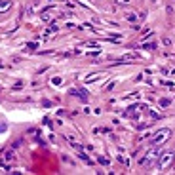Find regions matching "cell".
I'll list each match as a JSON object with an SVG mask.
<instances>
[{"label": "cell", "instance_id": "obj_1", "mask_svg": "<svg viewBox=\"0 0 175 175\" xmlns=\"http://www.w3.org/2000/svg\"><path fill=\"white\" fill-rule=\"evenodd\" d=\"M169 135H171V131L169 129H164V131H160V133L152 139V145H164L166 141L169 139Z\"/></svg>", "mask_w": 175, "mask_h": 175}, {"label": "cell", "instance_id": "obj_2", "mask_svg": "<svg viewBox=\"0 0 175 175\" xmlns=\"http://www.w3.org/2000/svg\"><path fill=\"white\" fill-rule=\"evenodd\" d=\"M156 156H158V152H156V150H150L149 154H147V156H145L143 160H141V166H143V168H150L152 164H154Z\"/></svg>", "mask_w": 175, "mask_h": 175}, {"label": "cell", "instance_id": "obj_3", "mask_svg": "<svg viewBox=\"0 0 175 175\" xmlns=\"http://www.w3.org/2000/svg\"><path fill=\"white\" fill-rule=\"evenodd\" d=\"M171 160H173V156L171 154H166L162 158V162H160V169H168V166L171 164Z\"/></svg>", "mask_w": 175, "mask_h": 175}, {"label": "cell", "instance_id": "obj_4", "mask_svg": "<svg viewBox=\"0 0 175 175\" xmlns=\"http://www.w3.org/2000/svg\"><path fill=\"white\" fill-rule=\"evenodd\" d=\"M4 156H6V158H4L6 162H14V160H15V158H14V152H12V150H6V154H4Z\"/></svg>", "mask_w": 175, "mask_h": 175}, {"label": "cell", "instance_id": "obj_5", "mask_svg": "<svg viewBox=\"0 0 175 175\" xmlns=\"http://www.w3.org/2000/svg\"><path fill=\"white\" fill-rule=\"evenodd\" d=\"M10 2H0V12H6V10H10Z\"/></svg>", "mask_w": 175, "mask_h": 175}, {"label": "cell", "instance_id": "obj_6", "mask_svg": "<svg viewBox=\"0 0 175 175\" xmlns=\"http://www.w3.org/2000/svg\"><path fill=\"white\" fill-rule=\"evenodd\" d=\"M51 82H53V84H55V86H59V84H61V78H53Z\"/></svg>", "mask_w": 175, "mask_h": 175}]
</instances>
